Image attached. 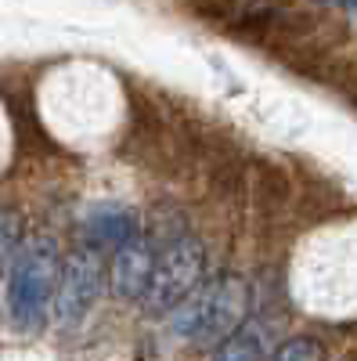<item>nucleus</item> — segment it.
I'll use <instances>...</instances> for the list:
<instances>
[{
	"label": "nucleus",
	"mask_w": 357,
	"mask_h": 361,
	"mask_svg": "<svg viewBox=\"0 0 357 361\" xmlns=\"http://www.w3.org/2000/svg\"><path fill=\"white\" fill-rule=\"evenodd\" d=\"M318 4H325V8H336V4H343V8H346V0H318Z\"/></svg>",
	"instance_id": "obj_11"
},
{
	"label": "nucleus",
	"mask_w": 357,
	"mask_h": 361,
	"mask_svg": "<svg viewBox=\"0 0 357 361\" xmlns=\"http://www.w3.org/2000/svg\"><path fill=\"white\" fill-rule=\"evenodd\" d=\"M346 361H357V354H353V357H346Z\"/></svg>",
	"instance_id": "obj_13"
},
{
	"label": "nucleus",
	"mask_w": 357,
	"mask_h": 361,
	"mask_svg": "<svg viewBox=\"0 0 357 361\" xmlns=\"http://www.w3.org/2000/svg\"><path fill=\"white\" fill-rule=\"evenodd\" d=\"M213 361H263V347H260L256 333H249V329H238L234 336H227L224 343H217Z\"/></svg>",
	"instance_id": "obj_9"
},
{
	"label": "nucleus",
	"mask_w": 357,
	"mask_h": 361,
	"mask_svg": "<svg viewBox=\"0 0 357 361\" xmlns=\"http://www.w3.org/2000/svg\"><path fill=\"white\" fill-rule=\"evenodd\" d=\"M346 8H350V11L357 15V0H346Z\"/></svg>",
	"instance_id": "obj_12"
},
{
	"label": "nucleus",
	"mask_w": 357,
	"mask_h": 361,
	"mask_svg": "<svg viewBox=\"0 0 357 361\" xmlns=\"http://www.w3.org/2000/svg\"><path fill=\"white\" fill-rule=\"evenodd\" d=\"M83 231L91 243L98 246H127L130 238L141 235V221L130 206L123 202H98L87 209V217H83Z\"/></svg>",
	"instance_id": "obj_6"
},
{
	"label": "nucleus",
	"mask_w": 357,
	"mask_h": 361,
	"mask_svg": "<svg viewBox=\"0 0 357 361\" xmlns=\"http://www.w3.org/2000/svg\"><path fill=\"white\" fill-rule=\"evenodd\" d=\"M58 271H62V257L51 238H29L22 243L11 271H8V314L22 333H40L51 300L58 286Z\"/></svg>",
	"instance_id": "obj_2"
},
{
	"label": "nucleus",
	"mask_w": 357,
	"mask_h": 361,
	"mask_svg": "<svg viewBox=\"0 0 357 361\" xmlns=\"http://www.w3.org/2000/svg\"><path fill=\"white\" fill-rule=\"evenodd\" d=\"M249 185H253V202L263 217H278L289 209L292 202V180L282 166L275 163H253V177H249Z\"/></svg>",
	"instance_id": "obj_7"
},
{
	"label": "nucleus",
	"mask_w": 357,
	"mask_h": 361,
	"mask_svg": "<svg viewBox=\"0 0 357 361\" xmlns=\"http://www.w3.org/2000/svg\"><path fill=\"white\" fill-rule=\"evenodd\" d=\"M202 271H206V246L199 235L184 231L163 243V250L156 253L152 282H148V293H144V311L170 314L188 293L199 289Z\"/></svg>",
	"instance_id": "obj_3"
},
{
	"label": "nucleus",
	"mask_w": 357,
	"mask_h": 361,
	"mask_svg": "<svg viewBox=\"0 0 357 361\" xmlns=\"http://www.w3.org/2000/svg\"><path fill=\"white\" fill-rule=\"evenodd\" d=\"M101 289H105V264H101V257L94 250H73L62 260L54 300H51V314H54L58 329H76L87 314L94 311Z\"/></svg>",
	"instance_id": "obj_4"
},
{
	"label": "nucleus",
	"mask_w": 357,
	"mask_h": 361,
	"mask_svg": "<svg viewBox=\"0 0 357 361\" xmlns=\"http://www.w3.org/2000/svg\"><path fill=\"white\" fill-rule=\"evenodd\" d=\"M18 250H22V214L8 206V209H0V282L11 271Z\"/></svg>",
	"instance_id": "obj_8"
},
{
	"label": "nucleus",
	"mask_w": 357,
	"mask_h": 361,
	"mask_svg": "<svg viewBox=\"0 0 357 361\" xmlns=\"http://www.w3.org/2000/svg\"><path fill=\"white\" fill-rule=\"evenodd\" d=\"M271 361H329V350H325V343L318 336L300 333V336H289L285 343H278Z\"/></svg>",
	"instance_id": "obj_10"
},
{
	"label": "nucleus",
	"mask_w": 357,
	"mask_h": 361,
	"mask_svg": "<svg viewBox=\"0 0 357 361\" xmlns=\"http://www.w3.org/2000/svg\"><path fill=\"white\" fill-rule=\"evenodd\" d=\"M152 267H156V246L152 238H130L127 246H119L112 257L108 271V286L119 300H144L148 282H152Z\"/></svg>",
	"instance_id": "obj_5"
},
{
	"label": "nucleus",
	"mask_w": 357,
	"mask_h": 361,
	"mask_svg": "<svg viewBox=\"0 0 357 361\" xmlns=\"http://www.w3.org/2000/svg\"><path fill=\"white\" fill-rule=\"evenodd\" d=\"M249 314V286L238 275H217L213 282L188 293L181 304L166 314V329L177 340L195 343H224L242 329Z\"/></svg>",
	"instance_id": "obj_1"
}]
</instances>
